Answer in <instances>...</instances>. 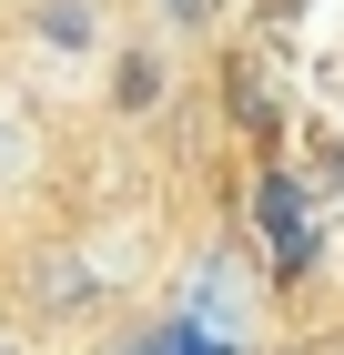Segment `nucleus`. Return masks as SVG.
Masks as SVG:
<instances>
[{"label":"nucleus","instance_id":"20e7f679","mask_svg":"<svg viewBox=\"0 0 344 355\" xmlns=\"http://www.w3.org/2000/svg\"><path fill=\"white\" fill-rule=\"evenodd\" d=\"M162 21H212V0H162Z\"/></svg>","mask_w":344,"mask_h":355},{"label":"nucleus","instance_id":"f257e3e1","mask_svg":"<svg viewBox=\"0 0 344 355\" xmlns=\"http://www.w3.org/2000/svg\"><path fill=\"white\" fill-rule=\"evenodd\" d=\"M293 203H304V193L264 173V193H253V223H264V244H284V264L304 254V214H293Z\"/></svg>","mask_w":344,"mask_h":355},{"label":"nucleus","instance_id":"f03ea898","mask_svg":"<svg viewBox=\"0 0 344 355\" xmlns=\"http://www.w3.org/2000/svg\"><path fill=\"white\" fill-rule=\"evenodd\" d=\"M41 304H51V315H81V304H102L91 264H81V254H51V264H41Z\"/></svg>","mask_w":344,"mask_h":355},{"label":"nucleus","instance_id":"39448f33","mask_svg":"<svg viewBox=\"0 0 344 355\" xmlns=\"http://www.w3.org/2000/svg\"><path fill=\"white\" fill-rule=\"evenodd\" d=\"M0 355H30V345H21V335H0Z\"/></svg>","mask_w":344,"mask_h":355},{"label":"nucleus","instance_id":"7ed1b4c3","mask_svg":"<svg viewBox=\"0 0 344 355\" xmlns=\"http://www.w3.org/2000/svg\"><path fill=\"white\" fill-rule=\"evenodd\" d=\"M233 112H243V132H273V102H264V71L253 61H233Z\"/></svg>","mask_w":344,"mask_h":355}]
</instances>
